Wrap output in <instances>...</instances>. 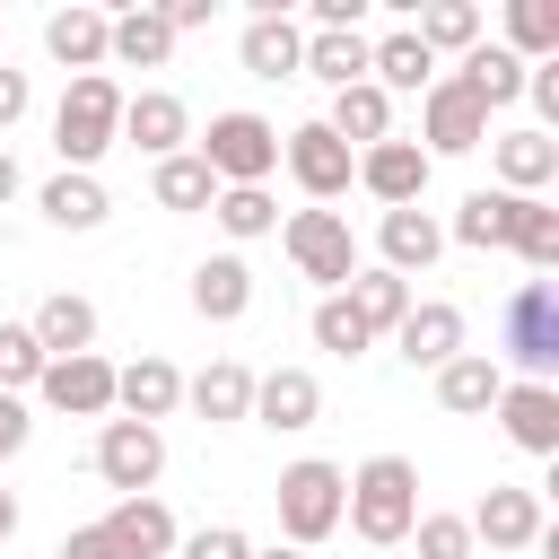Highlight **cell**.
<instances>
[{
  "label": "cell",
  "instance_id": "obj_1",
  "mask_svg": "<svg viewBox=\"0 0 559 559\" xmlns=\"http://www.w3.org/2000/svg\"><path fill=\"white\" fill-rule=\"evenodd\" d=\"M341 524H349L358 542H376V550L411 542V524H419V463H411V454H367V463L349 472Z\"/></svg>",
  "mask_w": 559,
  "mask_h": 559
},
{
  "label": "cell",
  "instance_id": "obj_2",
  "mask_svg": "<svg viewBox=\"0 0 559 559\" xmlns=\"http://www.w3.org/2000/svg\"><path fill=\"white\" fill-rule=\"evenodd\" d=\"M122 140V87L105 70L70 79L61 105H52V148H61V175H96V157Z\"/></svg>",
  "mask_w": 559,
  "mask_h": 559
},
{
  "label": "cell",
  "instance_id": "obj_3",
  "mask_svg": "<svg viewBox=\"0 0 559 559\" xmlns=\"http://www.w3.org/2000/svg\"><path fill=\"white\" fill-rule=\"evenodd\" d=\"M341 498H349V472H341V463H323V454L288 463L280 489H271V507H280V542H288V550L332 542V533H341Z\"/></svg>",
  "mask_w": 559,
  "mask_h": 559
},
{
  "label": "cell",
  "instance_id": "obj_4",
  "mask_svg": "<svg viewBox=\"0 0 559 559\" xmlns=\"http://www.w3.org/2000/svg\"><path fill=\"white\" fill-rule=\"evenodd\" d=\"M498 349H507L515 384H550L559 376V288L550 280H515V297L498 314Z\"/></svg>",
  "mask_w": 559,
  "mask_h": 559
},
{
  "label": "cell",
  "instance_id": "obj_5",
  "mask_svg": "<svg viewBox=\"0 0 559 559\" xmlns=\"http://www.w3.org/2000/svg\"><path fill=\"white\" fill-rule=\"evenodd\" d=\"M192 157L210 166V183L227 192V183H271V166H280V131L262 122V114H210V131L192 140Z\"/></svg>",
  "mask_w": 559,
  "mask_h": 559
},
{
  "label": "cell",
  "instance_id": "obj_6",
  "mask_svg": "<svg viewBox=\"0 0 559 559\" xmlns=\"http://www.w3.org/2000/svg\"><path fill=\"white\" fill-rule=\"evenodd\" d=\"M280 245H288L297 280H314L323 297H341V288H349V271H358V236H349V218H341V210H288Z\"/></svg>",
  "mask_w": 559,
  "mask_h": 559
},
{
  "label": "cell",
  "instance_id": "obj_7",
  "mask_svg": "<svg viewBox=\"0 0 559 559\" xmlns=\"http://www.w3.org/2000/svg\"><path fill=\"white\" fill-rule=\"evenodd\" d=\"M157 472H166V428H148V419H105L96 428V480L114 498H157Z\"/></svg>",
  "mask_w": 559,
  "mask_h": 559
},
{
  "label": "cell",
  "instance_id": "obj_8",
  "mask_svg": "<svg viewBox=\"0 0 559 559\" xmlns=\"http://www.w3.org/2000/svg\"><path fill=\"white\" fill-rule=\"evenodd\" d=\"M419 140H428V148H419L428 166H437V157H472V148L489 140V114H480V96H472L454 70L419 96Z\"/></svg>",
  "mask_w": 559,
  "mask_h": 559
},
{
  "label": "cell",
  "instance_id": "obj_9",
  "mask_svg": "<svg viewBox=\"0 0 559 559\" xmlns=\"http://www.w3.org/2000/svg\"><path fill=\"white\" fill-rule=\"evenodd\" d=\"M280 166L297 175V192H306L314 210H323V201H341V192L358 183V148H341L323 122H297V131L280 140Z\"/></svg>",
  "mask_w": 559,
  "mask_h": 559
},
{
  "label": "cell",
  "instance_id": "obj_10",
  "mask_svg": "<svg viewBox=\"0 0 559 559\" xmlns=\"http://www.w3.org/2000/svg\"><path fill=\"white\" fill-rule=\"evenodd\" d=\"M35 393L61 411V419H114V358L79 349V358H44Z\"/></svg>",
  "mask_w": 559,
  "mask_h": 559
},
{
  "label": "cell",
  "instance_id": "obj_11",
  "mask_svg": "<svg viewBox=\"0 0 559 559\" xmlns=\"http://www.w3.org/2000/svg\"><path fill=\"white\" fill-rule=\"evenodd\" d=\"M472 542H489V550H533L542 533H550V515H542V489H515V480H498L472 515Z\"/></svg>",
  "mask_w": 559,
  "mask_h": 559
},
{
  "label": "cell",
  "instance_id": "obj_12",
  "mask_svg": "<svg viewBox=\"0 0 559 559\" xmlns=\"http://www.w3.org/2000/svg\"><path fill=\"white\" fill-rule=\"evenodd\" d=\"M122 140L140 157H175V148H192V105L175 87H140V96H122Z\"/></svg>",
  "mask_w": 559,
  "mask_h": 559
},
{
  "label": "cell",
  "instance_id": "obj_13",
  "mask_svg": "<svg viewBox=\"0 0 559 559\" xmlns=\"http://www.w3.org/2000/svg\"><path fill=\"white\" fill-rule=\"evenodd\" d=\"M393 349L411 358V367H445V358H463V306H445V297H411V314L393 323Z\"/></svg>",
  "mask_w": 559,
  "mask_h": 559
},
{
  "label": "cell",
  "instance_id": "obj_14",
  "mask_svg": "<svg viewBox=\"0 0 559 559\" xmlns=\"http://www.w3.org/2000/svg\"><path fill=\"white\" fill-rule=\"evenodd\" d=\"M114 411H122V419H148V428L175 419V411H183V367L157 358V349L131 358V367H114Z\"/></svg>",
  "mask_w": 559,
  "mask_h": 559
},
{
  "label": "cell",
  "instance_id": "obj_15",
  "mask_svg": "<svg viewBox=\"0 0 559 559\" xmlns=\"http://www.w3.org/2000/svg\"><path fill=\"white\" fill-rule=\"evenodd\" d=\"M489 166H498V192L542 201V183H559V140L550 131H498L489 140Z\"/></svg>",
  "mask_w": 559,
  "mask_h": 559
},
{
  "label": "cell",
  "instance_id": "obj_16",
  "mask_svg": "<svg viewBox=\"0 0 559 559\" xmlns=\"http://www.w3.org/2000/svg\"><path fill=\"white\" fill-rule=\"evenodd\" d=\"M358 183H367L384 210H419V192H428L419 140H376V148H358Z\"/></svg>",
  "mask_w": 559,
  "mask_h": 559
},
{
  "label": "cell",
  "instance_id": "obj_17",
  "mask_svg": "<svg viewBox=\"0 0 559 559\" xmlns=\"http://www.w3.org/2000/svg\"><path fill=\"white\" fill-rule=\"evenodd\" d=\"M489 411H498L507 445H524V454H559V384H515V376H507V393H498Z\"/></svg>",
  "mask_w": 559,
  "mask_h": 559
},
{
  "label": "cell",
  "instance_id": "obj_18",
  "mask_svg": "<svg viewBox=\"0 0 559 559\" xmlns=\"http://www.w3.org/2000/svg\"><path fill=\"white\" fill-rule=\"evenodd\" d=\"M245 419H262V428H314L323 419V384L306 376V367H271V376H253V411Z\"/></svg>",
  "mask_w": 559,
  "mask_h": 559
},
{
  "label": "cell",
  "instance_id": "obj_19",
  "mask_svg": "<svg viewBox=\"0 0 559 559\" xmlns=\"http://www.w3.org/2000/svg\"><path fill=\"white\" fill-rule=\"evenodd\" d=\"M192 314L201 323H236V314H253V271H245V253H210V262H192Z\"/></svg>",
  "mask_w": 559,
  "mask_h": 559
},
{
  "label": "cell",
  "instance_id": "obj_20",
  "mask_svg": "<svg viewBox=\"0 0 559 559\" xmlns=\"http://www.w3.org/2000/svg\"><path fill=\"white\" fill-rule=\"evenodd\" d=\"M105 26H114L105 9H79V0H70V9L44 17V52H52L70 79H87V70H105Z\"/></svg>",
  "mask_w": 559,
  "mask_h": 559
},
{
  "label": "cell",
  "instance_id": "obj_21",
  "mask_svg": "<svg viewBox=\"0 0 559 559\" xmlns=\"http://www.w3.org/2000/svg\"><path fill=\"white\" fill-rule=\"evenodd\" d=\"M376 253H384L393 280H411V271H428V262L445 253V227H437L428 210H384V218H376Z\"/></svg>",
  "mask_w": 559,
  "mask_h": 559
},
{
  "label": "cell",
  "instance_id": "obj_22",
  "mask_svg": "<svg viewBox=\"0 0 559 559\" xmlns=\"http://www.w3.org/2000/svg\"><path fill=\"white\" fill-rule=\"evenodd\" d=\"M26 332H35L44 358H79V349H96V306H87L79 288H52V297L26 314Z\"/></svg>",
  "mask_w": 559,
  "mask_h": 559
},
{
  "label": "cell",
  "instance_id": "obj_23",
  "mask_svg": "<svg viewBox=\"0 0 559 559\" xmlns=\"http://www.w3.org/2000/svg\"><path fill=\"white\" fill-rule=\"evenodd\" d=\"M323 131H332L341 148H376V140H393V96H384L376 79H358V87H341V96H332Z\"/></svg>",
  "mask_w": 559,
  "mask_h": 559
},
{
  "label": "cell",
  "instance_id": "obj_24",
  "mask_svg": "<svg viewBox=\"0 0 559 559\" xmlns=\"http://www.w3.org/2000/svg\"><path fill=\"white\" fill-rule=\"evenodd\" d=\"M498 393H507V367H498L489 349H463V358H445V367H437V402H445L454 419H480Z\"/></svg>",
  "mask_w": 559,
  "mask_h": 559
},
{
  "label": "cell",
  "instance_id": "obj_25",
  "mask_svg": "<svg viewBox=\"0 0 559 559\" xmlns=\"http://www.w3.org/2000/svg\"><path fill=\"white\" fill-rule=\"evenodd\" d=\"M183 402H192L210 428H227V419L253 411V367H245V358H210L201 376H183Z\"/></svg>",
  "mask_w": 559,
  "mask_h": 559
},
{
  "label": "cell",
  "instance_id": "obj_26",
  "mask_svg": "<svg viewBox=\"0 0 559 559\" xmlns=\"http://www.w3.org/2000/svg\"><path fill=\"white\" fill-rule=\"evenodd\" d=\"M105 61H122V70H166V61H175V26H166L157 9H122V17L105 26Z\"/></svg>",
  "mask_w": 559,
  "mask_h": 559
},
{
  "label": "cell",
  "instance_id": "obj_27",
  "mask_svg": "<svg viewBox=\"0 0 559 559\" xmlns=\"http://www.w3.org/2000/svg\"><path fill=\"white\" fill-rule=\"evenodd\" d=\"M367 79H376L384 96H428V87H437V61H428V44L402 26V35L367 44Z\"/></svg>",
  "mask_w": 559,
  "mask_h": 559
},
{
  "label": "cell",
  "instance_id": "obj_28",
  "mask_svg": "<svg viewBox=\"0 0 559 559\" xmlns=\"http://www.w3.org/2000/svg\"><path fill=\"white\" fill-rule=\"evenodd\" d=\"M105 533L131 550V559H175V515H166V498H114V515H105Z\"/></svg>",
  "mask_w": 559,
  "mask_h": 559
},
{
  "label": "cell",
  "instance_id": "obj_29",
  "mask_svg": "<svg viewBox=\"0 0 559 559\" xmlns=\"http://www.w3.org/2000/svg\"><path fill=\"white\" fill-rule=\"evenodd\" d=\"M245 70L253 79H297V61H306V35L288 26V9H271V17H245Z\"/></svg>",
  "mask_w": 559,
  "mask_h": 559
},
{
  "label": "cell",
  "instance_id": "obj_30",
  "mask_svg": "<svg viewBox=\"0 0 559 559\" xmlns=\"http://www.w3.org/2000/svg\"><path fill=\"white\" fill-rule=\"evenodd\" d=\"M341 297H349V314H358V323H367V332H376V341H384V332H393V323H402V314H411V280H393V271H384V262H358V271H349V288H341Z\"/></svg>",
  "mask_w": 559,
  "mask_h": 559
},
{
  "label": "cell",
  "instance_id": "obj_31",
  "mask_svg": "<svg viewBox=\"0 0 559 559\" xmlns=\"http://www.w3.org/2000/svg\"><path fill=\"white\" fill-rule=\"evenodd\" d=\"M297 79H323L332 96H341V87H358V79H367V35H358V26H341V35H306Z\"/></svg>",
  "mask_w": 559,
  "mask_h": 559
},
{
  "label": "cell",
  "instance_id": "obj_32",
  "mask_svg": "<svg viewBox=\"0 0 559 559\" xmlns=\"http://www.w3.org/2000/svg\"><path fill=\"white\" fill-rule=\"evenodd\" d=\"M148 192H157V210H175V218H192V210H210V201H218V183H210V166H201L192 148L157 157V166H148Z\"/></svg>",
  "mask_w": 559,
  "mask_h": 559
},
{
  "label": "cell",
  "instance_id": "obj_33",
  "mask_svg": "<svg viewBox=\"0 0 559 559\" xmlns=\"http://www.w3.org/2000/svg\"><path fill=\"white\" fill-rule=\"evenodd\" d=\"M35 210H44L52 227L87 236V227H105V210H114V201H105V183H96V175H52V183L35 192Z\"/></svg>",
  "mask_w": 559,
  "mask_h": 559
},
{
  "label": "cell",
  "instance_id": "obj_34",
  "mask_svg": "<svg viewBox=\"0 0 559 559\" xmlns=\"http://www.w3.org/2000/svg\"><path fill=\"white\" fill-rule=\"evenodd\" d=\"M454 79H463V87L480 96V114H489V105H515V96H524V61H515L507 44H472Z\"/></svg>",
  "mask_w": 559,
  "mask_h": 559
},
{
  "label": "cell",
  "instance_id": "obj_35",
  "mask_svg": "<svg viewBox=\"0 0 559 559\" xmlns=\"http://www.w3.org/2000/svg\"><path fill=\"white\" fill-rule=\"evenodd\" d=\"M507 52L533 70V61H559V0H507Z\"/></svg>",
  "mask_w": 559,
  "mask_h": 559
},
{
  "label": "cell",
  "instance_id": "obj_36",
  "mask_svg": "<svg viewBox=\"0 0 559 559\" xmlns=\"http://www.w3.org/2000/svg\"><path fill=\"white\" fill-rule=\"evenodd\" d=\"M507 227H515V192H472V201L454 210L445 245H463V253H489V245H507Z\"/></svg>",
  "mask_w": 559,
  "mask_h": 559
},
{
  "label": "cell",
  "instance_id": "obj_37",
  "mask_svg": "<svg viewBox=\"0 0 559 559\" xmlns=\"http://www.w3.org/2000/svg\"><path fill=\"white\" fill-rule=\"evenodd\" d=\"M210 218H218L236 245H253V236H271V227H280V201H271V183H227V192L210 201Z\"/></svg>",
  "mask_w": 559,
  "mask_h": 559
},
{
  "label": "cell",
  "instance_id": "obj_38",
  "mask_svg": "<svg viewBox=\"0 0 559 559\" xmlns=\"http://www.w3.org/2000/svg\"><path fill=\"white\" fill-rule=\"evenodd\" d=\"M411 35L428 44V61H437V52H472V44H480V9H472V0H428Z\"/></svg>",
  "mask_w": 559,
  "mask_h": 559
},
{
  "label": "cell",
  "instance_id": "obj_39",
  "mask_svg": "<svg viewBox=\"0 0 559 559\" xmlns=\"http://www.w3.org/2000/svg\"><path fill=\"white\" fill-rule=\"evenodd\" d=\"M507 245L524 253V271H533V280H542V271H559V210H550V201H515Z\"/></svg>",
  "mask_w": 559,
  "mask_h": 559
},
{
  "label": "cell",
  "instance_id": "obj_40",
  "mask_svg": "<svg viewBox=\"0 0 559 559\" xmlns=\"http://www.w3.org/2000/svg\"><path fill=\"white\" fill-rule=\"evenodd\" d=\"M314 349H332V358H358V349H376V332L349 314V297H323V306H314Z\"/></svg>",
  "mask_w": 559,
  "mask_h": 559
},
{
  "label": "cell",
  "instance_id": "obj_41",
  "mask_svg": "<svg viewBox=\"0 0 559 559\" xmlns=\"http://www.w3.org/2000/svg\"><path fill=\"white\" fill-rule=\"evenodd\" d=\"M44 376V349H35V332L26 323H0V393H26Z\"/></svg>",
  "mask_w": 559,
  "mask_h": 559
},
{
  "label": "cell",
  "instance_id": "obj_42",
  "mask_svg": "<svg viewBox=\"0 0 559 559\" xmlns=\"http://www.w3.org/2000/svg\"><path fill=\"white\" fill-rule=\"evenodd\" d=\"M411 542H419V559H472V524L463 515H419Z\"/></svg>",
  "mask_w": 559,
  "mask_h": 559
},
{
  "label": "cell",
  "instance_id": "obj_43",
  "mask_svg": "<svg viewBox=\"0 0 559 559\" xmlns=\"http://www.w3.org/2000/svg\"><path fill=\"white\" fill-rule=\"evenodd\" d=\"M175 559H253V542H245L236 524H201V533L175 542Z\"/></svg>",
  "mask_w": 559,
  "mask_h": 559
},
{
  "label": "cell",
  "instance_id": "obj_44",
  "mask_svg": "<svg viewBox=\"0 0 559 559\" xmlns=\"http://www.w3.org/2000/svg\"><path fill=\"white\" fill-rule=\"evenodd\" d=\"M61 559H131V550H122L105 524H70V533H61Z\"/></svg>",
  "mask_w": 559,
  "mask_h": 559
},
{
  "label": "cell",
  "instance_id": "obj_45",
  "mask_svg": "<svg viewBox=\"0 0 559 559\" xmlns=\"http://www.w3.org/2000/svg\"><path fill=\"white\" fill-rule=\"evenodd\" d=\"M26 437H35L26 402H17V393H0V463H17V454H26Z\"/></svg>",
  "mask_w": 559,
  "mask_h": 559
},
{
  "label": "cell",
  "instance_id": "obj_46",
  "mask_svg": "<svg viewBox=\"0 0 559 559\" xmlns=\"http://www.w3.org/2000/svg\"><path fill=\"white\" fill-rule=\"evenodd\" d=\"M26 105H35L26 70H9V61H0V131H17V122H26Z\"/></svg>",
  "mask_w": 559,
  "mask_h": 559
},
{
  "label": "cell",
  "instance_id": "obj_47",
  "mask_svg": "<svg viewBox=\"0 0 559 559\" xmlns=\"http://www.w3.org/2000/svg\"><path fill=\"white\" fill-rule=\"evenodd\" d=\"M210 9H218V0H166V9H157V17H166V26H175V35H192V26H210Z\"/></svg>",
  "mask_w": 559,
  "mask_h": 559
},
{
  "label": "cell",
  "instance_id": "obj_48",
  "mask_svg": "<svg viewBox=\"0 0 559 559\" xmlns=\"http://www.w3.org/2000/svg\"><path fill=\"white\" fill-rule=\"evenodd\" d=\"M9 201H17V157L0 148V210H9Z\"/></svg>",
  "mask_w": 559,
  "mask_h": 559
},
{
  "label": "cell",
  "instance_id": "obj_49",
  "mask_svg": "<svg viewBox=\"0 0 559 559\" xmlns=\"http://www.w3.org/2000/svg\"><path fill=\"white\" fill-rule=\"evenodd\" d=\"M9 533H17V498L0 489V550H9Z\"/></svg>",
  "mask_w": 559,
  "mask_h": 559
},
{
  "label": "cell",
  "instance_id": "obj_50",
  "mask_svg": "<svg viewBox=\"0 0 559 559\" xmlns=\"http://www.w3.org/2000/svg\"><path fill=\"white\" fill-rule=\"evenodd\" d=\"M253 559H306V550H288V542H271V550H253Z\"/></svg>",
  "mask_w": 559,
  "mask_h": 559
}]
</instances>
